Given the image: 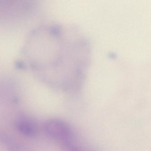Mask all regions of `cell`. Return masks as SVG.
I'll use <instances>...</instances> for the list:
<instances>
[{
  "label": "cell",
  "mask_w": 151,
  "mask_h": 151,
  "mask_svg": "<svg viewBox=\"0 0 151 151\" xmlns=\"http://www.w3.org/2000/svg\"><path fill=\"white\" fill-rule=\"evenodd\" d=\"M44 128L48 136L60 140L61 143L72 139L73 135L70 128L67 124L60 120H48L44 124Z\"/></svg>",
  "instance_id": "cell-1"
},
{
  "label": "cell",
  "mask_w": 151,
  "mask_h": 151,
  "mask_svg": "<svg viewBox=\"0 0 151 151\" xmlns=\"http://www.w3.org/2000/svg\"><path fill=\"white\" fill-rule=\"evenodd\" d=\"M15 126L20 133L27 137H34L38 132V127L37 123L29 116L19 117L16 122Z\"/></svg>",
  "instance_id": "cell-2"
}]
</instances>
